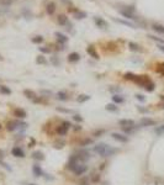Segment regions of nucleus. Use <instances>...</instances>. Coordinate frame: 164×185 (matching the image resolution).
I'll list each match as a JSON object with an SVG mask.
<instances>
[{
	"mask_svg": "<svg viewBox=\"0 0 164 185\" xmlns=\"http://www.w3.org/2000/svg\"><path fill=\"white\" fill-rule=\"evenodd\" d=\"M140 125L142 127H146V126H154L156 125V121L152 120V119H148V117H143L142 120H141Z\"/></svg>",
	"mask_w": 164,
	"mask_h": 185,
	"instance_id": "nucleus-10",
	"label": "nucleus"
},
{
	"mask_svg": "<svg viewBox=\"0 0 164 185\" xmlns=\"http://www.w3.org/2000/svg\"><path fill=\"white\" fill-rule=\"evenodd\" d=\"M128 47H130L131 51H141V47L137 43H135V42H130V43H128Z\"/></svg>",
	"mask_w": 164,
	"mask_h": 185,
	"instance_id": "nucleus-28",
	"label": "nucleus"
},
{
	"mask_svg": "<svg viewBox=\"0 0 164 185\" xmlns=\"http://www.w3.org/2000/svg\"><path fill=\"white\" fill-rule=\"evenodd\" d=\"M158 48H159L162 52H164V44H158Z\"/></svg>",
	"mask_w": 164,
	"mask_h": 185,
	"instance_id": "nucleus-47",
	"label": "nucleus"
},
{
	"mask_svg": "<svg viewBox=\"0 0 164 185\" xmlns=\"http://www.w3.org/2000/svg\"><path fill=\"white\" fill-rule=\"evenodd\" d=\"M51 62H52V64H53V65H56V67H57L58 64H59V60L57 59V57H54V56L51 57Z\"/></svg>",
	"mask_w": 164,
	"mask_h": 185,
	"instance_id": "nucleus-37",
	"label": "nucleus"
},
{
	"mask_svg": "<svg viewBox=\"0 0 164 185\" xmlns=\"http://www.w3.org/2000/svg\"><path fill=\"white\" fill-rule=\"evenodd\" d=\"M0 129H1V125H0Z\"/></svg>",
	"mask_w": 164,
	"mask_h": 185,
	"instance_id": "nucleus-54",
	"label": "nucleus"
},
{
	"mask_svg": "<svg viewBox=\"0 0 164 185\" xmlns=\"http://www.w3.org/2000/svg\"><path fill=\"white\" fill-rule=\"evenodd\" d=\"M160 99H162V100H164V95H160Z\"/></svg>",
	"mask_w": 164,
	"mask_h": 185,
	"instance_id": "nucleus-50",
	"label": "nucleus"
},
{
	"mask_svg": "<svg viewBox=\"0 0 164 185\" xmlns=\"http://www.w3.org/2000/svg\"><path fill=\"white\" fill-rule=\"evenodd\" d=\"M102 185H109V184H107V183H104V184H102Z\"/></svg>",
	"mask_w": 164,
	"mask_h": 185,
	"instance_id": "nucleus-52",
	"label": "nucleus"
},
{
	"mask_svg": "<svg viewBox=\"0 0 164 185\" xmlns=\"http://www.w3.org/2000/svg\"><path fill=\"white\" fill-rule=\"evenodd\" d=\"M24 94H25V96L28 97V99H31V100H33L35 102H37V95H36V92L35 91H32V90H28V89H25L24 90Z\"/></svg>",
	"mask_w": 164,
	"mask_h": 185,
	"instance_id": "nucleus-11",
	"label": "nucleus"
},
{
	"mask_svg": "<svg viewBox=\"0 0 164 185\" xmlns=\"http://www.w3.org/2000/svg\"><path fill=\"white\" fill-rule=\"evenodd\" d=\"M136 97H137V99H138L140 101H142V102H143V101L146 100V99H144V96H143V95H141V94H137Z\"/></svg>",
	"mask_w": 164,
	"mask_h": 185,
	"instance_id": "nucleus-42",
	"label": "nucleus"
},
{
	"mask_svg": "<svg viewBox=\"0 0 164 185\" xmlns=\"http://www.w3.org/2000/svg\"><path fill=\"white\" fill-rule=\"evenodd\" d=\"M32 157L35 158V159H37V161H43L44 159V156H43V153L42 152H35Z\"/></svg>",
	"mask_w": 164,
	"mask_h": 185,
	"instance_id": "nucleus-27",
	"label": "nucleus"
},
{
	"mask_svg": "<svg viewBox=\"0 0 164 185\" xmlns=\"http://www.w3.org/2000/svg\"><path fill=\"white\" fill-rule=\"evenodd\" d=\"M94 22L96 24V26L98 27H100V28H102V30H105V28H107L109 27V25H107V22L102 19V17H99V16H95L94 17Z\"/></svg>",
	"mask_w": 164,
	"mask_h": 185,
	"instance_id": "nucleus-7",
	"label": "nucleus"
},
{
	"mask_svg": "<svg viewBox=\"0 0 164 185\" xmlns=\"http://www.w3.org/2000/svg\"><path fill=\"white\" fill-rule=\"evenodd\" d=\"M156 133H157V135H162V133H164V125L163 126H159V127H157V129H156Z\"/></svg>",
	"mask_w": 164,
	"mask_h": 185,
	"instance_id": "nucleus-36",
	"label": "nucleus"
},
{
	"mask_svg": "<svg viewBox=\"0 0 164 185\" xmlns=\"http://www.w3.org/2000/svg\"><path fill=\"white\" fill-rule=\"evenodd\" d=\"M42 94H46V95H51L52 92H51V91H47V90H42Z\"/></svg>",
	"mask_w": 164,
	"mask_h": 185,
	"instance_id": "nucleus-48",
	"label": "nucleus"
},
{
	"mask_svg": "<svg viewBox=\"0 0 164 185\" xmlns=\"http://www.w3.org/2000/svg\"><path fill=\"white\" fill-rule=\"evenodd\" d=\"M158 72L159 73H162L164 75V63H160L159 64V68H158Z\"/></svg>",
	"mask_w": 164,
	"mask_h": 185,
	"instance_id": "nucleus-41",
	"label": "nucleus"
},
{
	"mask_svg": "<svg viewBox=\"0 0 164 185\" xmlns=\"http://www.w3.org/2000/svg\"><path fill=\"white\" fill-rule=\"evenodd\" d=\"M111 137L115 140V141L117 142H122V143H126V142L128 141V138L127 136H125V135H122V133H116V132H114L111 135Z\"/></svg>",
	"mask_w": 164,
	"mask_h": 185,
	"instance_id": "nucleus-8",
	"label": "nucleus"
},
{
	"mask_svg": "<svg viewBox=\"0 0 164 185\" xmlns=\"http://www.w3.org/2000/svg\"><path fill=\"white\" fill-rule=\"evenodd\" d=\"M40 51L42 53H49V51H51V49L48 48V47H40Z\"/></svg>",
	"mask_w": 164,
	"mask_h": 185,
	"instance_id": "nucleus-40",
	"label": "nucleus"
},
{
	"mask_svg": "<svg viewBox=\"0 0 164 185\" xmlns=\"http://www.w3.org/2000/svg\"><path fill=\"white\" fill-rule=\"evenodd\" d=\"M58 111H62V112H65V114H68V112H70V110H67V109H62V107H58Z\"/></svg>",
	"mask_w": 164,
	"mask_h": 185,
	"instance_id": "nucleus-46",
	"label": "nucleus"
},
{
	"mask_svg": "<svg viewBox=\"0 0 164 185\" xmlns=\"http://www.w3.org/2000/svg\"><path fill=\"white\" fill-rule=\"evenodd\" d=\"M36 62L38 63V64H46V63H47V60H46V58H44L43 56H38V57H37Z\"/></svg>",
	"mask_w": 164,
	"mask_h": 185,
	"instance_id": "nucleus-31",
	"label": "nucleus"
},
{
	"mask_svg": "<svg viewBox=\"0 0 164 185\" xmlns=\"http://www.w3.org/2000/svg\"><path fill=\"white\" fill-rule=\"evenodd\" d=\"M94 152L99 154L100 157H111L112 154L119 152V149L114 148L112 146L106 145V143H99V145L94 146Z\"/></svg>",
	"mask_w": 164,
	"mask_h": 185,
	"instance_id": "nucleus-1",
	"label": "nucleus"
},
{
	"mask_svg": "<svg viewBox=\"0 0 164 185\" xmlns=\"http://www.w3.org/2000/svg\"><path fill=\"white\" fill-rule=\"evenodd\" d=\"M152 28L158 33H164V26H162V25H159V24H153Z\"/></svg>",
	"mask_w": 164,
	"mask_h": 185,
	"instance_id": "nucleus-20",
	"label": "nucleus"
},
{
	"mask_svg": "<svg viewBox=\"0 0 164 185\" xmlns=\"http://www.w3.org/2000/svg\"><path fill=\"white\" fill-rule=\"evenodd\" d=\"M135 81H136L138 85H141V86H146V85L148 84L149 81H151V79H149L147 75H137L136 79H135Z\"/></svg>",
	"mask_w": 164,
	"mask_h": 185,
	"instance_id": "nucleus-3",
	"label": "nucleus"
},
{
	"mask_svg": "<svg viewBox=\"0 0 164 185\" xmlns=\"http://www.w3.org/2000/svg\"><path fill=\"white\" fill-rule=\"evenodd\" d=\"M42 41H43V37L42 36H36L32 38V42H33V43H41Z\"/></svg>",
	"mask_w": 164,
	"mask_h": 185,
	"instance_id": "nucleus-35",
	"label": "nucleus"
},
{
	"mask_svg": "<svg viewBox=\"0 0 164 185\" xmlns=\"http://www.w3.org/2000/svg\"><path fill=\"white\" fill-rule=\"evenodd\" d=\"M73 119H74L76 122H81V121H83V117L80 116V115H74V116H73Z\"/></svg>",
	"mask_w": 164,
	"mask_h": 185,
	"instance_id": "nucleus-39",
	"label": "nucleus"
},
{
	"mask_svg": "<svg viewBox=\"0 0 164 185\" xmlns=\"http://www.w3.org/2000/svg\"><path fill=\"white\" fill-rule=\"evenodd\" d=\"M0 92H1V94H5V95H10V94H11V90H10L8 86L1 85V86H0Z\"/></svg>",
	"mask_w": 164,
	"mask_h": 185,
	"instance_id": "nucleus-26",
	"label": "nucleus"
},
{
	"mask_svg": "<svg viewBox=\"0 0 164 185\" xmlns=\"http://www.w3.org/2000/svg\"><path fill=\"white\" fill-rule=\"evenodd\" d=\"M57 21H58L59 25H67L68 24V17L65 16V15H59L58 19H57Z\"/></svg>",
	"mask_w": 164,
	"mask_h": 185,
	"instance_id": "nucleus-22",
	"label": "nucleus"
},
{
	"mask_svg": "<svg viewBox=\"0 0 164 185\" xmlns=\"http://www.w3.org/2000/svg\"><path fill=\"white\" fill-rule=\"evenodd\" d=\"M56 37H57V41L62 44H64L67 41H68V37L65 36V35H63V33H60V32H56Z\"/></svg>",
	"mask_w": 164,
	"mask_h": 185,
	"instance_id": "nucleus-16",
	"label": "nucleus"
},
{
	"mask_svg": "<svg viewBox=\"0 0 164 185\" xmlns=\"http://www.w3.org/2000/svg\"><path fill=\"white\" fill-rule=\"evenodd\" d=\"M3 157V152H1V151H0V158Z\"/></svg>",
	"mask_w": 164,
	"mask_h": 185,
	"instance_id": "nucleus-51",
	"label": "nucleus"
},
{
	"mask_svg": "<svg viewBox=\"0 0 164 185\" xmlns=\"http://www.w3.org/2000/svg\"><path fill=\"white\" fill-rule=\"evenodd\" d=\"M86 52H88V54H90V56H91L94 59H99V54H98V52L95 51V47L89 46L88 48H86Z\"/></svg>",
	"mask_w": 164,
	"mask_h": 185,
	"instance_id": "nucleus-14",
	"label": "nucleus"
},
{
	"mask_svg": "<svg viewBox=\"0 0 164 185\" xmlns=\"http://www.w3.org/2000/svg\"><path fill=\"white\" fill-rule=\"evenodd\" d=\"M12 156H15V157H19V158H24L25 157V153L24 151L20 148V147H14L11 151Z\"/></svg>",
	"mask_w": 164,
	"mask_h": 185,
	"instance_id": "nucleus-12",
	"label": "nucleus"
},
{
	"mask_svg": "<svg viewBox=\"0 0 164 185\" xmlns=\"http://www.w3.org/2000/svg\"><path fill=\"white\" fill-rule=\"evenodd\" d=\"M136 74H133V73H126L124 75V78L125 79H127V80H135L136 79Z\"/></svg>",
	"mask_w": 164,
	"mask_h": 185,
	"instance_id": "nucleus-30",
	"label": "nucleus"
},
{
	"mask_svg": "<svg viewBox=\"0 0 164 185\" xmlns=\"http://www.w3.org/2000/svg\"><path fill=\"white\" fill-rule=\"evenodd\" d=\"M102 133H105V130H99V131H95V132H94V136L100 137V135H102Z\"/></svg>",
	"mask_w": 164,
	"mask_h": 185,
	"instance_id": "nucleus-38",
	"label": "nucleus"
},
{
	"mask_svg": "<svg viewBox=\"0 0 164 185\" xmlns=\"http://www.w3.org/2000/svg\"><path fill=\"white\" fill-rule=\"evenodd\" d=\"M144 89H146L147 91H153V90H154V83H153V81H149L148 84L144 86Z\"/></svg>",
	"mask_w": 164,
	"mask_h": 185,
	"instance_id": "nucleus-32",
	"label": "nucleus"
},
{
	"mask_svg": "<svg viewBox=\"0 0 164 185\" xmlns=\"http://www.w3.org/2000/svg\"><path fill=\"white\" fill-rule=\"evenodd\" d=\"M30 185H35V184H30Z\"/></svg>",
	"mask_w": 164,
	"mask_h": 185,
	"instance_id": "nucleus-53",
	"label": "nucleus"
},
{
	"mask_svg": "<svg viewBox=\"0 0 164 185\" xmlns=\"http://www.w3.org/2000/svg\"><path fill=\"white\" fill-rule=\"evenodd\" d=\"M32 170H33V174L36 175V177H42V175H44L43 170H42V168H41L38 164L33 165V168H32Z\"/></svg>",
	"mask_w": 164,
	"mask_h": 185,
	"instance_id": "nucleus-15",
	"label": "nucleus"
},
{
	"mask_svg": "<svg viewBox=\"0 0 164 185\" xmlns=\"http://www.w3.org/2000/svg\"><path fill=\"white\" fill-rule=\"evenodd\" d=\"M14 114H15V116L19 117V119H25V117H26V111L22 109H16L15 111H14Z\"/></svg>",
	"mask_w": 164,
	"mask_h": 185,
	"instance_id": "nucleus-19",
	"label": "nucleus"
},
{
	"mask_svg": "<svg viewBox=\"0 0 164 185\" xmlns=\"http://www.w3.org/2000/svg\"><path fill=\"white\" fill-rule=\"evenodd\" d=\"M76 156H78V157H79L81 161L84 162V163L88 161V159H90V157H91V156H90V152H89V151H86V149H81V151H78Z\"/></svg>",
	"mask_w": 164,
	"mask_h": 185,
	"instance_id": "nucleus-6",
	"label": "nucleus"
},
{
	"mask_svg": "<svg viewBox=\"0 0 164 185\" xmlns=\"http://www.w3.org/2000/svg\"><path fill=\"white\" fill-rule=\"evenodd\" d=\"M99 179H100V178H99V175H96V174H94V177L91 178V180L94 181V183H96V181H99Z\"/></svg>",
	"mask_w": 164,
	"mask_h": 185,
	"instance_id": "nucleus-44",
	"label": "nucleus"
},
{
	"mask_svg": "<svg viewBox=\"0 0 164 185\" xmlns=\"http://www.w3.org/2000/svg\"><path fill=\"white\" fill-rule=\"evenodd\" d=\"M20 127V122L19 121H9L8 124H6V129H8V131H14V130L16 129H19Z\"/></svg>",
	"mask_w": 164,
	"mask_h": 185,
	"instance_id": "nucleus-9",
	"label": "nucleus"
},
{
	"mask_svg": "<svg viewBox=\"0 0 164 185\" xmlns=\"http://www.w3.org/2000/svg\"><path fill=\"white\" fill-rule=\"evenodd\" d=\"M119 125L122 127V129H126V127H135L136 124L133 120H130V119H122V120L119 121Z\"/></svg>",
	"mask_w": 164,
	"mask_h": 185,
	"instance_id": "nucleus-5",
	"label": "nucleus"
},
{
	"mask_svg": "<svg viewBox=\"0 0 164 185\" xmlns=\"http://www.w3.org/2000/svg\"><path fill=\"white\" fill-rule=\"evenodd\" d=\"M112 101H114V102H116V104H122V102L125 101V99L121 96V95H117V94H115V95L112 96Z\"/></svg>",
	"mask_w": 164,
	"mask_h": 185,
	"instance_id": "nucleus-24",
	"label": "nucleus"
},
{
	"mask_svg": "<svg viewBox=\"0 0 164 185\" xmlns=\"http://www.w3.org/2000/svg\"><path fill=\"white\" fill-rule=\"evenodd\" d=\"M93 143V140H90V138H85L84 141L81 142V143H80V146H81V147H85V146H88V145H91Z\"/></svg>",
	"mask_w": 164,
	"mask_h": 185,
	"instance_id": "nucleus-34",
	"label": "nucleus"
},
{
	"mask_svg": "<svg viewBox=\"0 0 164 185\" xmlns=\"http://www.w3.org/2000/svg\"><path fill=\"white\" fill-rule=\"evenodd\" d=\"M89 99H90L89 95H80V96L76 97V101H78V102H85V101H88Z\"/></svg>",
	"mask_w": 164,
	"mask_h": 185,
	"instance_id": "nucleus-29",
	"label": "nucleus"
},
{
	"mask_svg": "<svg viewBox=\"0 0 164 185\" xmlns=\"http://www.w3.org/2000/svg\"><path fill=\"white\" fill-rule=\"evenodd\" d=\"M114 21H116V22H119V24L125 25V26H128V27H131V28H136V26H135V24H132V22H130V21L121 20V19H114Z\"/></svg>",
	"mask_w": 164,
	"mask_h": 185,
	"instance_id": "nucleus-18",
	"label": "nucleus"
},
{
	"mask_svg": "<svg viewBox=\"0 0 164 185\" xmlns=\"http://www.w3.org/2000/svg\"><path fill=\"white\" fill-rule=\"evenodd\" d=\"M14 3V0H0V5H4V6H9Z\"/></svg>",
	"mask_w": 164,
	"mask_h": 185,
	"instance_id": "nucleus-33",
	"label": "nucleus"
},
{
	"mask_svg": "<svg viewBox=\"0 0 164 185\" xmlns=\"http://www.w3.org/2000/svg\"><path fill=\"white\" fill-rule=\"evenodd\" d=\"M74 17H75L76 20H81V19H85V17H86V12L78 10V11L74 14Z\"/></svg>",
	"mask_w": 164,
	"mask_h": 185,
	"instance_id": "nucleus-23",
	"label": "nucleus"
},
{
	"mask_svg": "<svg viewBox=\"0 0 164 185\" xmlns=\"http://www.w3.org/2000/svg\"><path fill=\"white\" fill-rule=\"evenodd\" d=\"M57 99H58V100H62V101L68 100V94H67L65 91H58V94H57Z\"/></svg>",
	"mask_w": 164,
	"mask_h": 185,
	"instance_id": "nucleus-21",
	"label": "nucleus"
},
{
	"mask_svg": "<svg viewBox=\"0 0 164 185\" xmlns=\"http://www.w3.org/2000/svg\"><path fill=\"white\" fill-rule=\"evenodd\" d=\"M46 11H47L48 15H53V14H54V11H56V4H54L53 1L48 3L47 6H46Z\"/></svg>",
	"mask_w": 164,
	"mask_h": 185,
	"instance_id": "nucleus-13",
	"label": "nucleus"
},
{
	"mask_svg": "<svg viewBox=\"0 0 164 185\" xmlns=\"http://www.w3.org/2000/svg\"><path fill=\"white\" fill-rule=\"evenodd\" d=\"M110 91H112V92H120L121 89L120 88H110Z\"/></svg>",
	"mask_w": 164,
	"mask_h": 185,
	"instance_id": "nucleus-43",
	"label": "nucleus"
},
{
	"mask_svg": "<svg viewBox=\"0 0 164 185\" xmlns=\"http://www.w3.org/2000/svg\"><path fill=\"white\" fill-rule=\"evenodd\" d=\"M163 107H164V106H163Z\"/></svg>",
	"mask_w": 164,
	"mask_h": 185,
	"instance_id": "nucleus-55",
	"label": "nucleus"
},
{
	"mask_svg": "<svg viewBox=\"0 0 164 185\" xmlns=\"http://www.w3.org/2000/svg\"><path fill=\"white\" fill-rule=\"evenodd\" d=\"M86 170H88V165L85 164V163H80V164L76 165V168L73 170V173H74L76 177H78V175H81V174H84Z\"/></svg>",
	"mask_w": 164,
	"mask_h": 185,
	"instance_id": "nucleus-4",
	"label": "nucleus"
},
{
	"mask_svg": "<svg viewBox=\"0 0 164 185\" xmlns=\"http://www.w3.org/2000/svg\"><path fill=\"white\" fill-rule=\"evenodd\" d=\"M138 110L141 112H147V109H143V107H140V106H138Z\"/></svg>",
	"mask_w": 164,
	"mask_h": 185,
	"instance_id": "nucleus-49",
	"label": "nucleus"
},
{
	"mask_svg": "<svg viewBox=\"0 0 164 185\" xmlns=\"http://www.w3.org/2000/svg\"><path fill=\"white\" fill-rule=\"evenodd\" d=\"M79 59H80V56H79V53H76V52H72L68 56V60H69V62H72V63L78 62Z\"/></svg>",
	"mask_w": 164,
	"mask_h": 185,
	"instance_id": "nucleus-17",
	"label": "nucleus"
},
{
	"mask_svg": "<svg viewBox=\"0 0 164 185\" xmlns=\"http://www.w3.org/2000/svg\"><path fill=\"white\" fill-rule=\"evenodd\" d=\"M79 185H89L88 179H83V180L80 181V184H79Z\"/></svg>",
	"mask_w": 164,
	"mask_h": 185,
	"instance_id": "nucleus-45",
	"label": "nucleus"
},
{
	"mask_svg": "<svg viewBox=\"0 0 164 185\" xmlns=\"http://www.w3.org/2000/svg\"><path fill=\"white\" fill-rule=\"evenodd\" d=\"M70 124H69L68 121H64L63 124L60 126H58V129H57V133L59 135V136H65L67 135V132H68L69 127H70Z\"/></svg>",
	"mask_w": 164,
	"mask_h": 185,
	"instance_id": "nucleus-2",
	"label": "nucleus"
},
{
	"mask_svg": "<svg viewBox=\"0 0 164 185\" xmlns=\"http://www.w3.org/2000/svg\"><path fill=\"white\" fill-rule=\"evenodd\" d=\"M105 109L107 110V111H111V112H116V111H119L117 106H116V105H114V104H107Z\"/></svg>",
	"mask_w": 164,
	"mask_h": 185,
	"instance_id": "nucleus-25",
	"label": "nucleus"
}]
</instances>
